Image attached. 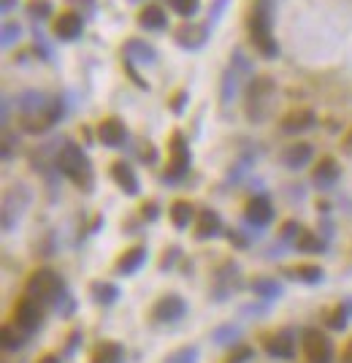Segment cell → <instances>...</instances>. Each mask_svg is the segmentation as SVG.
Masks as SVG:
<instances>
[{
	"instance_id": "obj_46",
	"label": "cell",
	"mask_w": 352,
	"mask_h": 363,
	"mask_svg": "<svg viewBox=\"0 0 352 363\" xmlns=\"http://www.w3.org/2000/svg\"><path fill=\"white\" fill-rule=\"evenodd\" d=\"M17 144H19L17 136H11V133H6V136H3V157H6V160L11 157V152H14V147H17Z\"/></svg>"
},
{
	"instance_id": "obj_53",
	"label": "cell",
	"mask_w": 352,
	"mask_h": 363,
	"mask_svg": "<svg viewBox=\"0 0 352 363\" xmlns=\"http://www.w3.org/2000/svg\"><path fill=\"white\" fill-rule=\"evenodd\" d=\"M344 307H347V309H350V312H352V301H347V304H344Z\"/></svg>"
},
{
	"instance_id": "obj_17",
	"label": "cell",
	"mask_w": 352,
	"mask_h": 363,
	"mask_svg": "<svg viewBox=\"0 0 352 363\" xmlns=\"http://www.w3.org/2000/svg\"><path fill=\"white\" fill-rule=\"evenodd\" d=\"M141 30H146V33H160V30H165L168 27V14H165V8H160L155 3H149V6H144L139 11V17H136Z\"/></svg>"
},
{
	"instance_id": "obj_10",
	"label": "cell",
	"mask_w": 352,
	"mask_h": 363,
	"mask_svg": "<svg viewBox=\"0 0 352 363\" xmlns=\"http://www.w3.org/2000/svg\"><path fill=\"white\" fill-rule=\"evenodd\" d=\"M184 312H187V307H184L182 295L171 293V295H163L158 304L152 307V317L158 323H176V320L184 317Z\"/></svg>"
},
{
	"instance_id": "obj_44",
	"label": "cell",
	"mask_w": 352,
	"mask_h": 363,
	"mask_svg": "<svg viewBox=\"0 0 352 363\" xmlns=\"http://www.w3.org/2000/svg\"><path fill=\"white\" fill-rule=\"evenodd\" d=\"M141 217H144L146 223H155V220H158V217H160L158 204H155V201H149V204H144V207H141Z\"/></svg>"
},
{
	"instance_id": "obj_30",
	"label": "cell",
	"mask_w": 352,
	"mask_h": 363,
	"mask_svg": "<svg viewBox=\"0 0 352 363\" xmlns=\"http://www.w3.org/2000/svg\"><path fill=\"white\" fill-rule=\"evenodd\" d=\"M25 11H27V17L44 22V19L52 17L54 6H52V0H27V3H25Z\"/></svg>"
},
{
	"instance_id": "obj_31",
	"label": "cell",
	"mask_w": 352,
	"mask_h": 363,
	"mask_svg": "<svg viewBox=\"0 0 352 363\" xmlns=\"http://www.w3.org/2000/svg\"><path fill=\"white\" fill-rule=\"evenodd\" d=\"M296 247H298L301 252H322V250H325V242H322L317 233H312V230H301L298 239H296Z\"/></svg>"
},
{
	"instance_id": "obj_27",
	"label": "cell",
	"mask_w": 352,
	"mask_h": 363,
	"mask_svg": "<svg viewBox=\"0 0 352 363\" xmlns=\"http://www.w3.org/2000/svg\"><path fill=\"white\" fill-rule=\"evenodd\" d=\"M89 293H92V298L98 301V304H114L117 298H120V288L117 285H111V282H92L89 285Z\"/></svg>"
},
{
	"instance_id": "obj_2",
	"label": "cell",
	"mask_w": 352,
	"mask_h": 363,
	"mask_svg": "<svg viewBox=\"0 0 352 363\" xmlns=\"http://www.w3.org/2000/svg\"><path fill=\"white\" fill-rule=\"evenodd\" d=\"M54 166L63 176H68L70 182L79 187V190L89 192L95 187V168H92V160L87 157V152L73 144V141H65L60 147V152L54 157Z\"/></svg>"
},
{
	"instance_id": "obj_36",
	"label": "cell",
	"mask_w": 352,
	"mask_h": 363,
	"mask_svg": "<svg viewBox=\"0 0 352 363\" xmlns=\"http://www.w3.org/2000/svg\"><path fill=\"white\" fill-rule=\"evenodd\" d=\"M347 317H350V309L339 304V307L328 314V326H331L334 331H344V328H347Z\"/></svg>"
},
{
	"instance_id": "obj_54",
	"label": "cell",
	"mask_w": 352,
	"mask_h": 363,
	"mask_svg": "<svg viewBox=\"0 0 352 363\" xmlns=\"http://www.w3.org/2000/svg\"><path fill=\"white\" fill-rule=\"evenodd\" d=\"M130 3H139V0H130Z\"/></svg>"
},
{
	"instance_id": "obj_49",
	"label": "cell",
	"mask_w": 352,
	"mask_h": 363,
	"mask_svg": "<svg viewBox=\"0 0 352 363\" xmlns=\"http://www.w3.org/2000/svg\"><path fill=\"white\" fill-rule=\"evenodd\" d=\"M341 152L352 157V128L344 133V139H341Z\"/></svg>"
},
{
	"instance_id": "obj_25",
	"label": "cell",
	"mask_w": 352,
	"mask_h": 363,
	"mask_svg": "<svg viewBox=\"0 0 352 363\" xmlns=\"http://www.w3.org/2000/svg\"><path fill=\"white\" fill-rule=\"evenodd\" d=\"M89 363H125V350L120 342H101L92 350Z\"/></svg>"
},
{
	"instance_id": "obj_15",
	"label": "cell",
	"mask_w": 352,
	"mask_h": 363,
	"mask_svg": "<svg viewBox=\"0 0 352 363\" xmlns=\"http://www.w3.org/2000/svg\"><path fill=\"white\" fill-rule=\"evenodd\" d=\"M111 179L117 182V187H120L125 195H139L141 192L139 176H136V171H133V166H130V163H125V160L111 163Z\"/></svg>"
},
{
	"instance_id": "obj_18",
	"label": "cell",
	"mask_w": 352,
	"mask_h": 363,
	"mask_svg": "<svg viewBox=\"0 0 352 363\" xmlns=\"http://www.w3.org/2000/svg\"><path fill=\"white\" fill-rule=\"evenodd\" d=\"M122 54L133 63H141V66H155L158 63V49L152 44H146L144 38H130L122 47Z\"/></svg>"
},
{
	"instance_id": "obj_45",
	"label": "cell",
	"mask_w": 352,
	"mask_h": 363,
	"mask_svg": "<svg viewBox=\"0 0 352 363\" xmlns=\"http://www.w3.org/2000/svg\"><path fill=\"white\" fill-rule=\"evenodd\" d=\"M139 157L144 160V163H155V160H158V152H155V147H152V144L146 141V144H141Z\"/></svg>"
},
{
	"instance_id": "obj_33",
	"label": "cell",
	"mask_w": 352,
	"mask_h": 363,
	"mask_svg": "<svg viewBox=\"0 0 352 363\" xmlns=\"http://www.w3.org/2000/svg\"><path fill=\"white\" fill-rule=\"evenodd\" d=\"M0 342H3L6 350H19V347H22V331H19L17 326H3Z\"/></svg>"
},
{
	"instance_id": "obj_50",
	"label": "cell",
	"mask_w": 352,
	"mask_h": 363,
	"mask_svg": "<svg viewBox=\"0 0 352 363\" xmlns=\"http://www.w3.org/2000/svg\"><path fill=\"white\" fill-rule=\"evenodd\" d=\"M19 6V0H0V11L3 14H8V11H14Z\"/></svg>"
},
{
	"instance_id": "obj_21",
	"label": "cell",
	"mask_w": 352,
	"mask_h": 363,
	"mask_svg": "<svg viewBox=\"0 0 352 363\" xmlns=\"http://www.w3.org/2000/svg\"><path fill=\"white\" fill-rule=\"evenodd\" d=\"M46 104H49V98L38 90H25L17 95V109L22 117H38L46 109Z\"/></svg>"
},
{
	"instance_id": "obj_3",
	"label": "cell",
	"mask_w": 352,
	"mask_h": 363,
	"mask_svg": "<svg viewBox=\"0 0 352 363\" xmlns=\"http://www.w3.org/2000/svg\"><path fill=\"white\" fill-rule=\"evenodd\" d=\"M277 85L271 76H252L244 92V111L249 122H263L271 114V101H274Z\"/></svg>"
},
{
	"instance_id": "obj_22",
	"label": "cell",
	"mask_w": 352,
	"mask_h": 363,
	"mask_svg": "<svg viewBox=\"0 0 352 363\" xmlns=\"http://www.w3.org/2000/svg\"><path fill=\"white\" fill-rule=\"evenodd\" d=\"M265 352L271 358H279V361H290L296 355V345L290 339V333H274V336H265Z\"/></svg>"
},
{
	"instance_id": "obj_5",
	"label": "cell",
	"mask_w": 352,
	"mask_h": 363,
	"mask_svg": "<svg viewBox=\"0 0 352 363\" xmlns=\"http://www.w3.org/2000/svg\"><path fill=\"white\" fill-rule=\"evenodd\" d=\"M190 166H193L190 144H187L182 130H174L171 139H168V166H165L163 179H165V182H179L184 173L190 171Z\"/></svg>"
},
{
	"instance_id": "obj_32",
	"label": "cell",
	"mask_w": 352,
	"mask_h": 363,
	"mask_svg": "<svg viewBox=\"0 0 352 363\" xmlns=\"http://www.w3.org/2000/svg\"><path fill=\"white\" fill-rule=\"evenodd\" d=\"M168 6H171V11H174V14L190 19V17H195V14H198L201 0H168Z\"/></svg>"
},
{
	"instance_id": "obj_8",
	"label": "cell",
	"mask_w": 352,
	"mask_h": 363,
	"mask_svg": "<svg viewBox=\"0 0 352 363\" xmlns=\"http://www.w3.org/2000/svg\"><path fill=\"white\" fill-rule=\"evenodd\" d=\"M44 304H38L35 298L25 295L19 298L17 307H14V326H17L22 333H33V331L41 328V320H44Z\"/></svg>"
},
{
	"instance_id": "obj_40",
	"label": "cell",
	"mask_w": 352,
	"mask_h": 363,
	"mask_svg": "<svg viewBox=\"0 0 352 363\" xmlns=\"http://www.w3.org/2000/svg\"><path fill=\"white\" fill-rule=\"evenodd\" d=\"M187 101H190V92H187V90H176L174 98L168 101V104H171V111H174L176 117H179V114H184V109H187Z\"/></svg>"
},
{
	"instance_id": "obj_19",
	"label": "cell",
	"mask_w": 352,
	"mask_h": 363,
	"mask_svg": "<svg viewBox=\"0 0 352 363\" xmlns=\"http://www.w3.org/2000/svg\"><path fill=\"white\" fill-rule=\"evenodd\" d=\"M222 233V217L214 211V209H203L198 211V223H195V239L198 242H206Z\"/></svg>"
},
{
	"instance_id": "obj_29",
	"label": "cell",
	"mask_w": 352,
	"mask_h": 363,
	"mask_svg": "<svg viewBox=\"0 0 352 363\" xmlns=\"http://www.w3.org/2000/svg\"><path fill=\"white\" fill-rule=\"evenodd\" d=\"M252 293L265 298V301H274V298H279L282 295V285L271 277H260L252 282Z\"/></svg>"
},
{
	"instance_id": "obj_9",
	"label": "cell",
	"mask_w": 352,
	"mask_h": 363,
	"mask_svg": "<svg viewBox=\"0 0 352 363\" xmlns=\"http://www.w3.org/2000/svg\"><path fill=\"white\" fill-rule=\"evenodd\" d=\"M98 139L108 149H120L127 141V128L120 117H106V120L98 122Z\"/></svg>"
},
{
	"instance_id": "obj_35",
	"label": "cell",
	"mask_w": 352,
	"mask_h": 363,
	"mask_svg": "<svg viewBox=\"0 0 352 363\" xmlns=\"http://www.w3.org/2000/svg\"><path fill=\"white\" fill-rule=\"evenodd\" d=\"M19 38H22V25H17V22H6V25H3V33H0L3 47H14Z\"/></svg>"
},
{
	"instance_id": "obj_6",
	"label": "cell",
	"mask_w": 352,
	"mask_h": 363,
	"mask_svg": "<svg viewBox=\"0 0 352 363\" xmlns=\"http://www.w3.org/2000/svg\"><path fill=\"white\" fill-rule=\"evenodd\" d=\"M303 358L306 363H331L334 361V342L320 328L303 331Z\"/></svg>"
},
{
	"instance_id": "obj_43",
	"label": "cell",
	"mask_w": 352,
	"mask_h": 363,
	"mask_svg": "<svg viewBox=\"0 0 352 363\" xmlns=\"http://www.w3.org/2000/svg\"><path fill=\"white\" fill-rule=\"evenodd\" d=\"M301 228L298 223H293V220H287V223L282 225V242H290V239H298Z\"/></svg>"
},
{
	"instance_id": "obj_1",
	"label": "cell",
	"mask_w": 352,
	"mask_h": 363,
	"mask_svg": "<svg viewBox=\"0 0 352 363\" xmlns=\"http://www.w3.org/2000/svg\"><path fill=\"white\" fill-rule=\"evenodd\" d=\"M246 33L249 41L265 60L279 57V44L274 38V0H252L246 11Z\"/></svg>"
},
{
	"instance_id": "obj_26",
	"label": "cell",
	"mask_w": 352,
	"mask_h": 363,
	"mask_svg": "<svg viewBox=\"0 0 352 363\" xmlns=\"http://www.w3.org/2000/svg\"><path fill=\"white\" fill-rule=\"evenodd\" d=\"M168 217H171V223H174L176 230H184V228L190 225V220L195 217V209H193L190 201L179 198V201H174L171 209H168Z\"/></svg>"
},
{
	"instance_id": "obj_24",
	"label": "cell",
	"mask_w": 352,
	"mask_h": 363,
	"mask_svg": "<svg viewBox=\"0 0 352 363\" xmlns=\"http://www.w3.org/2000/svg\"><path fill=\"white\" fill-rule=\"evenodd\" d=\"M284 274L290 279H298L303 285H320L322 277H325V271H322L317 263H298V266H290V269H284Z\"/></svg>"
},
{
	"instance_id": "obj_38",
	"label": "cell",
	"mask_w": 352,
	"mask_h": 363,
	"mask_svg": "<svg viewBox=\"0 0 352 363\" xmlns=\"http://www.w3.org/2000/svg\"><path fill=\"white\" fill-rule=\"evenodd\" d=\"M195 361H198V350L195 347H182V350L171 352L165 363H195Z\"/></svg>"
},
{
	"instance_id": "obj_14",
	"label": "cell",
	"mask_w": 352,
	"mask_h": 363,
	"mask_svg": "<svg viewBox=\"0 0 352 363\" xmlns=\"http://www.w3.org/2000/svg\"><path fill=\"white\" fill-rule=\"evenodd\" d=\"M312 155H315V149H312L309 141H296V144H287V147H284L282 163H284V168H290V171H301L303 166H309Z\"/></svg>"
},
{
	"instance_id": "obj_16",
	"label": "cell",
	"mask_w": 352,
	"mask_h": 363,
	"mask_svg": "<svg viewBox=\"0 0 352 363\" xmlns=\"http://www.w3.org/2000/svg\"><path fill=\"white\" fill-rule=\"evenodd\" d=\"M244 217L249 225H255V228H265V225L274 220V207H271V201L265 198V195H255L244 209Z\"/></svg>"
},
{
	"instance_id": "obj_39",
	"label": "cell",
	"mask_w": 352,
	"mask_h": 363,
	"mask_svg": "<svg viewBox=\"0 0 352 363\" xmlns=\"http://www.w3.org/2000/svg\"><path fill=\"white\" fill-rule=\"evenodd\" d=\"M252 358H255V350H252L249 345H239L228 355V361H225V363H249Z\"/></svg>"
},
{
	"instance_id": "obj_37",
	"label": "cell",
	"mask_w": 352,
	"mask_h": 363,
	"mask_svg": "<svg viewBox=\"0 0 352 363\" xmlns=\"http://www.w3.org/2000/svg\"><path fill=\"white\" fill-rule=\"evenodd\" d=\"M33 38H35V54L41 57V60H46V63H52V47L46 44V35L41 33L38 27L33 30Z\"/></svg>"
},
{
	"instance_id": "obj_12",
	"label": "cell",
	"mask_w": 352,
	"mask_h": 363,
	"mask_svg": "<svg viewBox=\"0 0 352 363\" xmlns=\"http://www.w3.org/2000/svg\"><path fill=\"white\" fill-rule=\"evenodd\" d=\"M279 125H282V130L290 133V136L306 133V130H312L317 125V114L312 109H293V111H287V114L282 117Z\"/></svg>"
},
{
	"instance_id": "obj_11",
	"label": "cell",
	"mask_w": 352,
	"mask_h": 363,
	"mask_svg": "<svg viewBox=\"0 0 352 363\" xmlns=\"http://www.w3.org/2000/svg\"><path fill=\"white\" fill-rule=\"evenodd\" d=\"M84 33V17L79 11H63L54 19V35L60 41H76Z\"/></svg>"
},
{
	"instance_id": "obj_4",
	"label": "cell",
	"mask_w": 352,
	"mask_h": 363,
	"mask_svg": "<svg viewBox=\"0 0 352 363\" xmlns=\"http://www.w3.org/2000/svg\"><path fill=\"white\" fill-rule=\"evenodd\" d=\"M25 295L35 298L38 304H54L63 295V277L52 269H38L25 285Z\"/></svg>"
},
{
	"instance_id": "obj_47",
	"label": "cell",
	"mask_w": 352,
	"mask_h": 363,
	"mask_svg": "<svg viewBox=\"0 0 352 363\" xmlns=\"http://www.w3.org/2000/svg\"><path fill=\"white\" fill-rule=\"evenodd\" d=\"M228 242L233 244V247H246V239L241 236V230H228Z\"/></svg>"
},
{
	"instance_id": "obj_42",
	"label": "cell",
	"mask_w": 352,
	"mask_h": 363,
	"mask_svg": "<svg viewBox=\"0 0 352 363\" xmlns=\"http://www.w3.org/2000/svg\"><path fill=\"white\" fill-rule=\"evenodd\" d=\"M228 3H230V0H211V6H209V22H211V25L222 17V11L228 8Z\"/></svg>"
},
{
	"instance_id": "obj_7",
	"label": "cell",
	"mask_w": 352,
	"mask_h": 363,
	"mask_svg": "<svg viewBox=\"0 0 352 363\" xmlns=\"http://www.w3.org/2000/svg\"><path fill=\"white\" fill-rule=\"evenodd\" d=\"M174 38L182 49L195 52V49L206 47V41L211 38V22L209 19L201 22V25H198V22H182V25L174 30Z\"/></svg>"
},
{
	"instance_id": "obj_41",
	"label": "cell",
	"mask_w": 352,
	"mask_h": 363,
	"mask_svg": "<svg viewBox=\"0 0 352 363\" xmlns=\"http://www.w3.org/2000/svg\"><path fill=\"white\" fill-rule=\"evenodd\" d=\"M68 3L82 17H92V14L98 11V0H68Z\"/></svg>"
},
{
	"instance_id": "obj_13",
	"label": "cell",
	"mask_w": 352,
	"mask_h": 363,
	"mask_svg": "<svg viewBox=\"0 0 352 363\" xmlns=\"http://www.w3.org/2000/svg\"><path fill=\"white\" fill-rule=\"evenodd\" d=\"M19 190H22V185H19V187H11V190L6 192V201H3V230H11V228L17 225V220L22 217L25 207H27V201H30V192H25L17 201Z\"/></svg>"
},
{
	"instance_id": "obj_23",
	"label": "cell",
	"mask_w": 352,
	"mask_h": 363,
	"mask_svg": "<svg viewBox=\"0 0 352 363\" xmlns=\"http://www.w3.org/2000/svg\"><path fill=\"white\" fill-rule=\"evenodd\" d=\"M146 263V247H141V244H136V247H130V250H125L122 255H120V260H117V274H136L141 266Z\"/></svg>"
},
{
	"instance_id": "obj_52",
	"label": "cell",
	"mask_w": 352,
	"mask_h": 363,
	"mask_svg": "<svg viewBox=\"0 0 352 363\" xmlns=\"http://www.w3.org/2000/svg\"><path fill=\"white\" fill-rule=\"evenodd\" d=\"M35 363H60V358L57 355H44V358H38Z\"/></svg>"
},
{
	"instance_id": "obj_20",
	"label": "cell",
	"mask_w": 352,
	"mask_h": 363,
	"mask_svg": "<svg viewBox=\"0 0 352 363\" xmlns=\"http://www.w3.org/2000/svg\"><path fill=\"white\" fill-rule=\"evenodd\" d=\"M339 176H341V168H339L336 157H322L315 166V173H312V179H315V185L320 190L334 187L336 182H339Z\"/></svg>"
},
{
	"instance_id": "obj_51",
	"label": "cell",
	"mask_w": 352,
	"mask_h": 363,
	"mask_svg": "<svg viewBox=\"0 0 352 363\" xmlns=\"http://www.w3.org/2000/svg\"><path fill=\"white\" fill-rule=\"evenodd\" d=\"M341 361H344V363H352V342L347 347H344V355H341Z\"/></svg>"
},
{
	"instance_id": "obj_48",
	"label": "cell",
	"mask_w": 352,
	"mask_h": 363,
	"mask_svg": "<svg viewBox=\"0 0 352 363\" xmlns=\"http://www.w3.org/2000/svg\"><path fill=\"white\" fill-rule=\"evenodd\" d=\"M176 255H179V247H171V250L165 252V260L160 263V269H171V266H174V260H176Z\"/></svg>"
},
{
	"instance_id": "obj_34",
	"label": "cell",
	"mask_w": 352,
	"mask_h": 363,
	"mask_svg": "<svg viewBox=\"0 0 352 363\" xmlns=\"http://www.w3.org/2000/svg\"><path fill=\"white\" fill-rule=\"evenodd\" d=\"M239 333H241V328L239 326H222V328H217L214 331V342L220 347H225V345H233V339H239Z\"/></svg>"
},
{
	"instance_id": "obj_28",
	"label": "cell",
	"mask_w": 352,
	"mask_h": 363,
	"mask_svg": "<svg viewBox=\"0 0 352 363\" xmlns=\"http://www.w3.org/2000/svg\"><path fill=\"white\" fill-rule=\"evenodd\" d=\"M239 76H241V70L233 68L230 66L225 73H222V92H220V98H222V106H228L233 98H236V92H239Z\"/></svg>"
}]
</instances>
